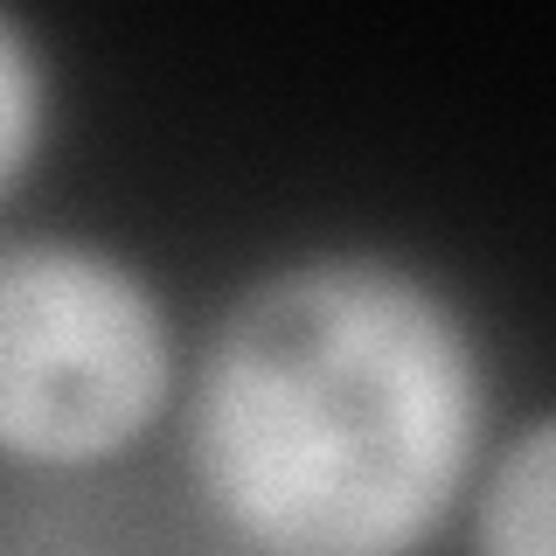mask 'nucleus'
Instances as JSON below:
<instances>
[{
    "mask_svg": "<svg viewBox=\"0 0 556 556\" xmlns=\"http://www.w3.org/2000/svg\"><path fill=\"white\" fill-rule=\"evenodd\" d=\"M486 439V362L459 300L404 257L306 251L223 306L188 452L257 556H417Z\"/></svg>",
    "mask_w": 556,
    "mask_h": 556,
    "instance_id": "nucleus-1",
    "label": "nucleus"
},
{
    "mask_svg": "<svg viewBox=\"0 0 556 556\" xmlns=\"http://www.w3.org/2000/svg\"><path fill=\"white\" fill-rule=\"evenodd\" d=\"M174 390V320L112 243L0 237V459L98 466L126 452Z\"/></svg>",
    "mask_w": 556,
    "mask_h": 556,
    "instance_id": "nucleus-2",
    "label": "nucleus"
},
{
    "mask_svg": "<svg viewBox=\"0 0 556 556\" xmlns=\"http://www.w3.org/2000/svg\"><path fill=\"white\" fill-rule=\"evenodd\" d=\"M473 556H556V410L501 445L473 508Z\"/></svg>",
    "mask_w": 556,
    "mask_h": 556,
    "instance_id": "nucleus-3",
    "label": "nucleus"
},
{
    "mask_svg": "<svg viewBox=\"0 0 556 556\" xmlns=\"http://www.w3.org/2000/svg\"><path fill=\"white\" fill-rule=\"evenodd\" d=\"M49 139V56L22 14L0 8V202L22 188Z\"/></svg>",
    "mask_w": 556,
    "mask_h": 556,
    "instance_id": "nucleus-4",
    "label": "nucleus"
}]
</instances>
